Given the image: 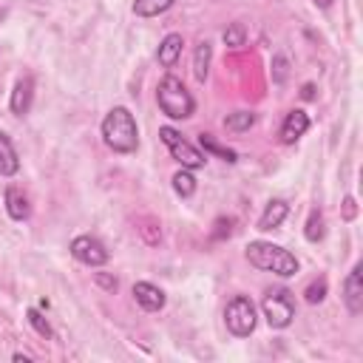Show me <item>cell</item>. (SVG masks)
Returning <instances> with one entry per match:
<instances>
[{
	"instance_id": "6da1fadb",
	"label": "cell",
	"mask_w": 363,
	"mask_h": 363,
	"mask_svg": "<svg viewBox=\"0 0 363 363\" xmlns=\"http://www.w3.org/2000/svg\"><path fill=\"white\" fill-rule=\"evenodd\" d=\"M102 142H106L114 153H134L139 148V131L136 120L125 106H117L102 120Z\"/></svg>"
},
{
	"instance_id": "7a4b0ae2",
	"label": "cell",
	"mask_w": 363,
	"mask_h": 363,
	"mask_svg": "<svg viewBox=\"0 0 363 363\" xmlns=\"http://www.w3.org/2000/svg\"><path fill=\"white\" fill-rule=\"evenodd\" d=\"M247 262L258 270L276 273L281 278H290V276L298 273V258L290 250H284L273 241H250L247 244Z\"/></svg>"
},
{
	"instance_id": "3957f363",
	"label": "cell",
	"mask_w": 363,
	"mask_h": 363,
	"mask_svg": "<svg viewBox=\"0 0 363 363\" xmlns=\"http://www.w3.org/2000/svg\"><path fill=\"white\" fill-rule=\"evenodd\" d=\"M157 102H159L162 114L171 117V120H187V117H193V111H196V102H193L190 91H187L185 83H182L179 77H173V74H168V77L159 83V88H157Z\"/></svg>"
},
{
	"instance_id": "277c9868",
	"label": "cell",
	"mask_w": 363,
	"mask_h": 363,
	"mask_svg": "<svg viewBox=\"0 0 363 363\" xmlns=\"http://www.w3.org/2000/svg\"><path fill=\"white\" fill-rule=\"evenodd\" d=\"M225 324H227V329H230L236 338H250V335L255 332L258 318H255V306H252V301H250L247 295H236V298L227 304V309H225Z\"/></svg>"
},
{
	"instance_id": "5b68a950",
	"label": "cell",
	"mask_w": 363,
	"mask_h": 363,
	"mask_svg": "<svg viewBox=\"0 0 363 363\" xmlns=\"http://www.w3.org/2000/svg\"><path fill=\"white\" fill-rule=\"evenodd\" d=\"M159 139L171 148V157H173L182 168H187V171H199V168H204L207 157H204V153H201L199 148H193L190 142H185L182 134H179L176 128H171V125L159 128Z\"/></svg>"
},
{
	"instance_id": "8992f818",
	"label": "cell",
	"mask_w": 363,
	"mask_h": 363,
	"mask_svg": "<svg viewBox=\"0 0 363 363\" xmlns=\"http://www.w3.org/2000/svg\"><path fill=\"white\" fill-rule=\"evenodd\" d=\"M264 318L273 329H287L295 318V298L290 290H273L267 298H264Z\"/></svg>"
},
{
	"instance_id": "52a82bcc",
	"label": "cell",
	"mask_w": 363,
	"mask_h": 363,
	"mask_svg": "<svg viewBox=\"0 0 363 363\" xmlns=\"http://www.w3.org/2000/svg\"><path fill=\"white\" fill-rule=\"evenodd\" d=\"M71 255L85 267H102L108 264V250L97 236H77L71 241Z\"/></svg>"
},
{
	"instance_id": "ba28073f",
	"label": "cell",
	"mask_w": 363,
	"mask_h": 363,
	"mask_svg": "<svg viewBox=\"0 0 363 363\" xmlns=\"http://www.w3.org/2000/svg\"><path fill=\"white\" fill-rule=\"evenodd\" d=\"M343 301L349 306L352 315H360L363 313V278H360V264L352 267V273L346 276L343 281Z\"/></svg>"
},
{
	"instance_id": "9c48e42d",
	"label": "cell",
	"mask_w": 363,
	"mask_h": 363,
	"mask_svg": "<svg viewBox=\"0 0 363 363\" xmlns=\"http://www.w3.org/2000/svg\"><path fill=\"white\" fill-rule=\"evenodd\" d=\"M134 298L142 309H148V313H159V309L165 306V292L157 287V284H148V281H139L134 284Z\"/></svg>"
},
{
	"instance_id": "30bf717a",
	"label": "cell",
	"mask_w": 363,
	"mask_h": 363,
	"mask_svg": "<svg viewBox=\"0 0 363 363\" xmlns=\"http://www.w3.org/2000/svg\"><path fill=\"white\" fill-rule=\"evenodd\" d=\"M306 131H309V117L295 108V111L287 114V120H284V125H281V142H284V145H292V142H298Z\"/></svg>"
},
{
	"instance_id": "8fae6325",
	"label": "cell",
	"mask_w": 363,
	"mask_h": 363,
	"mask_svg": "<svg viewBox=\"0 0 363 363\" xmlns=\"http://www.w3.org/2000/svg\"><path fill=\"white\" fill-rule=\"evenodd\" d=\"M31 99H34V80L31 77L17 80V85L12 91V114L26 117L31 111Z\"/></svg>"
},
{
	"instance_id": "7c38bea8",
	"label": "cell",
	"mask_w": 363,
	"mask_h": 363,
	"mask_svg": "<svg viewBox=\"0 0 363 363\" xmlns=\"http://www.w3.org/2000/svg\"><path fill=\"white\" fill-rule=\"evenodd\" d=\"M287 216H290V204L281 201V199H273V201L264 207L262 219H258V230H276V227L284 225Z\"/></svg>"
},
{
	"instance_id": "4fadbf2b",
	"label": "cell",
	"mask_w": 363,
	"mask_h": 363,
	"mask_svg": "<svg viewBox=\"0 0 363 363\" xmlns=\"http://www.w3.org/2000/svg\"><path fill=\"white\" fill-rule=\"evenodd\" d=\"M182 45H185V40H182V34H168L162 43H159V51H157V60H159V66L162 69H173L176 66V60L182 57Z\"/></svg>"
},
{
	"instance_id": "5bb4252c",
	"label": "cell",
	"mask_w": 363,
	"mask_h": 363,
	"mask_svg": "<svg viewBox=\"0 0 363 363\" xmlns=\"http://www.w3.org/2000/svg\"><path fill=\"white\" fill-rule=\"evenodd\" d=\"M20 171V159H17V150L12 145V139L0 131V176H15Z\"/></svg>"
},
{
	"instance_id": "9a60e30c",
	"label": "cell",
	"mask_w": 363,
	"mask_h": 363,
	"mask_svg": "<svg viewBox=\"0 0 363 363\" xmlns=\"http://www.w3.org/2000/svg\"><path fill=\"white\" fill-rule=\"evenodd\" d=\"M6 211L15 222H26L31 213V204L20 187H6Z\"/></svg>"
},
{
	"instance_id": "2e32d148",
	"label": "cell",
	"mask_w": 363,
	"mask_h": 363,
	"mask_svg": "<svg viewBox=\"0 0 363 363\" xmlns=\"http://www.w3.org/2000/svg\"><path fill=\"white\" fill-rule=\"evenodd\" d=\"M211 57H213V45L207 43V40H201L196 45V51H193V77L199 83L207 80V71H211Z\"/></svg>"
},
{
	"instance_id": "e0dca14e",
	"label": "cell",
	"mask_w": 363,
	"mask_h": 363,
	"mask_svg": "<svg viewBox=\"0 0 363 363\" xmlns=\"http://www.w3.org/2000/svg\"><path fill=\"white\" fill-rule=\"evenodd\" d=\"M176 0H136L134 3V15L136 17H157L162 12H168Z\"/></svg>"
},
{
	"instance_id": "ac0fdd59",
	"label": "cell",
	"mask_w": 363,
	"mask_h": 363,
	"mask_svg": "<svg viewBox=\"0 0 363 363\" xmlns=\"http://www.w3.org/2000/svg\"><path fill=\"white\" fill-rule=\"evenodd\" d=\"M199 145L207 150V153H216V157H222L225 162H239V157H236V150H230V148H225V145H219L211 134H201L199 136Z\"/></svg>"
},
{
	"instance_id": "d6986e66",
	"label": "cell",
	"mask_w": 363,
	"mask_h": 363,
	"mask_svg": "<svg viewBox=\"0 0 363 363\" xmlns=\"http://www.w3.org/2000/svg\"><path fill=\"white\" fill-rule=\"evenodd\" d=\"M252 122H255V114H252V111H236V114H230V117L225 120V128L233 131V134H241V131H250Z\"/></svg>"
},
{
	"instance_id": "ffe728a7",
	"label": "cell",
	"mask_w": 363,
	"mask_h": 363,
	"mask_svg": "<svg viewBox=\"0 0 363 363\" xmlns=\"http://www.w3.org/2000/svg\"><path fill=\"white\" fill-rule=\"evenodd\" d=\"M173 190H176L182 199H187V196L196 193V179H193V173H190L187 168H182V171L173 173Z\"/></svg>"
},
{
	"instance_id": "44dd1931",
	"label": "cell",
	"mask_w": 363,
	"mask_h": 363,
	"mask_svg": "<svg viewBox=\"0 0 363 363\" xmlns=\"http://www.w3.org/2000/svg\"><path fill=\"white\" fill-rule=\"evenodd\" d=\"M304 236H306V241H313V244L324 239V216H321V211H313V213H309L306 227H304Z\"/></svg>"
},
{
	"instance_id": "7402d4cb",
	"label": "cell",
	"mask_w": 363,
	"mask_h": 363,
	"mask_svg": "<svg viewBox=\"0 0 363 363\" xmlns=\"http://www.w3.org/2000/svg\"><path fill=\"white\" fill-rule=\"evenodd\" d=\"M26 318H29V324L34 327V332H37L40 338H48V341L55 338V329H51V324H48V321H45V318L37 313V309H29V313H26Z\"/></svg>"
},
{
	"instance_id": "603a6c76",
	"label": "cell",
	"mask_w": 363,
	"mask_h": 363,
	"mask_svg": "<svg viewBox=\"0 0 363 363\" xmlns=\"http://www.w3.org/2000/svg\"><path fill=\"white\" fill-rule=\"evenodd\" d=\"M244 37H247V29H244V23H230V26L225 29V43H227L230 48H239V45H244Z\"/></svg>"
},
{
	"instance_id": "cb8c5ba5",
	"label": "cell",
	"mask_w": 363,
	"mask_h": 363,
	"mask_svg": "<svg viewBox=\"0 0 363 363\" xmlns=\"http://www.w3.org/2000/svg\"><path fill=\"white\" fill-rule=\"evenodd\" d=\"M304 298H306V304H321L327 298V278H318V281L309 284L304 290Z\"/></svg>"
},
{
	"instance_id": "d4e9b609",
	"label": "cell",
	"mask_w": 363,
	"mask_h": 363,
	"mask_svg": "<svg viewBox=\"0 0 363 363\" xmlns=\"http://www.w3.org/2000/svg\"><path fill=\"white\" fill-rule=\"evenodd\" d=\"M94 278H97V284L106 290V292H117V287H120V281H117L114 276H108V273H97Z\"/></svg>"
},
{
	"instance_id": "484cf974",
	"label": "cell",
	"mask_w": 363,
	"mask_h": 363,
	"mask_svg": "<svg viewBox=\"0 0 363 363\" xmlns=\"http://www.w3.org/2000/svg\"><path fill=\"white\" fill-rule=\"evenodd\" d=\"M233 233V219H219L216 222V230H213V241H222L225 236Z\"/></svg>"
},
{
	"instance_id": "4316f807",
	"label": "cell",
	"mask_w": 363,
	"mask_h": 363,
	"mask_svg": "<svg viewBox=\"0 0 363 363\" xmlns=\"http://www.w3.org/2000/svg\"><path fill=\"white\" fill-rule=\"evenodd\" d=\"M273 69H276V83H284V80H287V57L278 55V57L273 60Z\"/></svg>"
},
{
	"instance_id": "83f0119b",
	"label": "cell",
	"mask_w": 363,
	"mask_h": 363,
	"mask_svg": "<svg viewBox=\"0 0 363 363\" xmlns=\"http://www.w3.org/2000/svg\"><path fill=\"white\" fill-rule=\"evenodd\" d=\"M153 227H157V225H148V227H142V236L148 239V244H157V241H159V233L153 230Z\"/></svg>"
},
{
	"instance_id": "f1b7e54d",
	"label": "cell",
	"mask_w": 363,
	"mask_h": 363,
	"mask_svg": "<svg viewBox=\"0 0 363 363\" xmlns=\"http://www.w3.org/2000/svg\"><path fill=\"white\" fill-rule=\"evenodd\" d=\"M301 97H304V99H313V97H315V85H313V83H306L304 91H301Z\"/></svg>"
},
{
	"instance_id": "f546056e",
	"label": "cell",
	"mask_w": 363,
	"mask_h": 363,
	"mask_svg": "<svg viewBox=\"0 0 363 363\" xmlns=\"http://www.w3.org/2000/svg\"><path fill=\"white\" fill-rule=\"evenodd\" d=\"M346 219H355V199H346Z\"/></svg>"
},
{
	"instance_id": "4dcf8cb0",
	"label": "cell",
	"mask_w": 363,
	"mask_h": 363,
	"mask_svg": "<svg viewBox=\"0 0 363 363\" xmlns=\"http://www.w3.org/2000/svg\"><path fill=\"white\" fill-rule=\"evenodd\" d=\"M315 6H321V9H329V6H332V0H315Z\"/></svg>"
},
{
	"instance_id": "1f68e13d",
	"label": "cell",
	"mask_w": 363,
	"mask_h": 363,
	"mask_svg": "<svg viewBox=\"0 0 363 363\" xmlns=\"http://www.w3.org/2000/svg\"><path fill=\"white\" fill-rule=\"evenodd\" d=\"M15 360H17V363H20V360H23V363H29L31 357H29V355H23V352H17V355H15Z\"/></svg>"
}]
</instances>
